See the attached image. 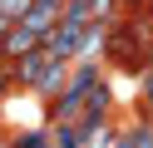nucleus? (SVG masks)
<instances>
[{"instance_id":"nucleus-2","label":"nucleus","mask_w":153,"mask_h":148,"mask_svg":"<svg viewBox=\"0 0 153 148\" xmlns=\"http://www.w3.org/2000/svg\"><path fill=\"white\" fill-rule=\"evenodd\" d=\"M50 138H54V148H84V143H89V128H84V123H59Z\"/></svg>"},{"instance_id":"nucleus-1","label":"nucleus","mask_w":153,"mask_h":148,"mask_svg":"<svg viewBox=\"0 0 153 148\" xmlns=\"http://www.w3.org/2000/svg\"><path fill=\"white\" fill-rule=\"evenodd\" d=\"M94 84H99V69H94V64H79V69H74V79L59 89V99H54V118H59V123L79 118L84 104H89V94H94Z\"/></svg>"},{"instance_id":"nucleus-3","label":"nucleus","mask_w":153,"mask_h":148,"mask_svg":"<svg viewBox=\"0 0 153 148\" xmlns=\"http://www.w3.org/2000/svg\"><path fill=\"white\" fill-rule=\"evenodd\" d=\"M15 148H54V138H50V128H30L15 138Z\"/></svg>"},{"instance_id":"nucleus-4","label":"nucleus","mask_w":153,"mask_h":148,"mask_svg":"<svg viewBox=\"0 0 153 148\" xmlns=\"http://www.w3.org/2000/svg\"><path fill=\"white\" fill-rule=\"evenodd\" d=\"M143 104H148V109H153V79H148V89H143Z\"/></svg>"}]
</instances>
